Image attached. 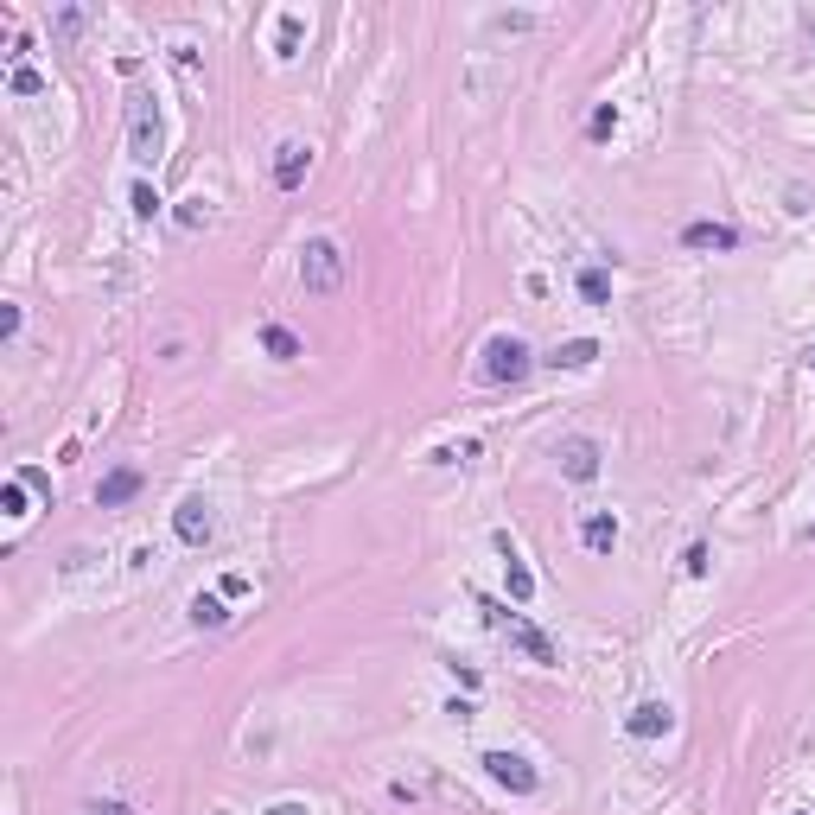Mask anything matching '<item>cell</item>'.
<instances>
[{"mask_svg":"<svg viewBox=\"0 0 815 815\" xmlns=\"http://www.w3.org/2000/svg\"><path fill=\"white\" fill-rule=\"evenodd\" d=\"M471 606H478V612H484V625H490V631H503V637H509V644H516V650H522L529 663H541V669H555V663H561V650H555V637H541V631H535V625H529L522 612H509L503 599H490V593H478Z\"/></svg>","mask_w":815,"mask_h":815,"instance_id":"6da1fadb","label":"cell"},{"mask_svg":"<svg viewBox=\"0 0 815 815\" xmlns=\"http://www.w3.org/2000/svg\"><path fill=\"white\" fill-rule=\"evenodd\" d=\"M300 287H306L313 300L344 294V248H338L332 236H306V242H300Z\"/></svg>","mask_w":815,"mask_h":815,"instance_id":"7a4b0ae2","label":"cell"},{"mask_svg":"<svg viewBox=\"0 0 815 815\" xmlns=\"http://www.w3.org/2000/svg\"><path fill=\"white\" fill-rule=\"evenodd\" d=\"M529 370H535V351H529L516 332H497V338L484 344V364H478L484 383H522Z\"/></svg>","mask_w":815,"mask_h":815,"instance_id":"3957f363","label":"cell"},{"mask_svg":"<svg viewBox=\"0 0 815 815\" xmlns=\"http://www.w3.org/2000/svg\"><path fill=\"white\" fill-rule=\"evenodd\" d=\"M160 102L153 96H134L128 102V160L134 166H160Z\"/></svg>","mask_w":815,"mask_h":815,"instance_id":"277c9868","label":"cell"},{"mask_svg":"<svg viewBox=\"0 0 815 815\" xmlns=\"http://www.w3.org/2000/svg\"><path fill=\"white\" fill-rule=\"evenodd\" d=\"M478 764H484V771H490V783H503L509 796H535V783H541V771H535L522 752H484Z\"/></svg>","mask_w":815,"mask_h":815,"instance_id":"5b68a950","label":"cell"},{"mask_svg":"<svg viewBox=\"0 0 815 815\" xmlns=\"http://www.w3.org/2000/svg\"><path fill=\"white\" fill-rule=\"evenodd\" d=\"M172 535L185 541V548H204V541L217 535V509H210V497H198V490H191V497L172 509Z\"/></svg>","mask_w":815,"mask_h":815,"instance_id":"8992f818","label":"cell"},{"mask_svg":"<svg viewBox=\"0 0 815 815\" xmlns=\"http://www.w3.org/2000/svg\"><path fill=\"white\" fill-rule=\"evenodd\" d=\"M555 459H561V471H568L574 484H593V478H599V440H587V433H568V440L555 446Z\"/></svg>","mask_w":815,"mask_h":815,"instance_id":"52a82bcc","label":"cell"},{"mask_svg":"<svg viewBox=\"0 0 815 815\" xmlns=\"http://www.w3.org/2000/svg\"><path fill=\"white\" fill-rule=\"evenodd\" d=\"M306 172H313V147H306V141H281V147H275V185H281V191H300Z\"/></svg>","mask_w":815,"mask_h":815,"instance_id":"ba28073f","label":"cell"},{"mask_svg":"<svg viewBox=\"0 0 815 815\" xmlns=\"http://www.w3.org/2000/svg\"><path fill=\"white\" fill-rule=\"evenodd\" d=\"M669 726H675V707H669V701H637V707L625 713V733H631V739H663Z\"/></svg>","mask_w":815,"mask_h":815,"instance_id":"9c48e42d","label":"cell"},{"mask_svg":"<svg viewBox=\"0 0 815 815\" xmlns=\"http://www.w3.org/2000/svg\"><path fill=\"white\" fill-rule=\"evenodd\" d=\"M497 555H503V580H509V599H516V606H529V599H535V574L522 568V555H516V541H509V535H497Z\"/></svg>","mask_w":815,"mask_h":815,"instance_id":"30bf717a","label":"cell"},{"mask_svg":"<svg viewBox=\"0 0 815 815\" xmlns=\"http://www.w3.org/2000/svg\"><path fill=\"white\" fill-rule=\"evenodd\" d=\"M580 541H587L593 555H612V548H618V516H612V509H593V516L580 522Z\"/></svg>","mask_w":815,"mask_h":815,"instance_id":"8fae6325","label":"cell"},{"mask_svg":"<svg viewBox=\"0 0 815 815\" xmlns=\"http://www.w3.org/2000/svg\"><path fill=\"white\" fill-rule=\"evenodd\" d=\"M682 248H739V229L733 223H688Z\"/></svg>","mask_w":815,"mask_h":815,"instance_id":"7c38bea8","label":"cell"},{"mask_svg":"<svg viewBox=\"0 0 815 815\" xmlns=\"http://www.w3.org/2000/svg\"><path fill=\"white\" fill-rule=\"evenodd\" d=\"M134 490H141V471H134V465H121V471H109V478L96 484V503H102V509H121Z\"/></svg>","mask_w":815,"mask_h":815,"instance_id":"4fadbf2b","label":"cell"},{"mask_svg":"<svg viewBox=\"0 0 815 815\" xmlns=\"http://www.w3.org/2000/svg\"><path fill=\"white\" fill-rule=\"evenodd\" d=\"M261 351L275 357V364H300V357H306V344H300L287 325H261Z\"/></svg>","mask_w":815,"mask_h":815,"instance_id":"5bb4252c","label":"cell"},{"mask_svg":"<svg viewBox=\"0 0 815 815\" xmlns=\"http://www.w3.org/2000/svg\"><path fill=\"white\" fill-rule=\"evenodd\" d=\"M548 364H555V370H593V364H599V344H593V338H568Z\"/></svg>","mask_w":815,"mask_h":815,"instance_id":"9a60e30c","label":"cell"},{"mask_svg":"<svg viewBox=\"0 0 815 815\" xmlns=\"http://www.w3.org/2000/svg\"><path fill=\"white\" fill-rule=\"evenodd\" d=\"M191 625H198V631H217V625H229V612H223V593H198V599H191Z\"/></svg>","mask_w":815,"mask_h":815,"instance_id":"2e32d148","label":"cell"},{"mask_svg":"<svg viewBox=\"0 0 815 815\" xmlns=\"http://www.w3.org/2000/svg\"><path fill=\"white\" fill-rule=\"evenodd\" d=\"M83 26H90V14H83V7H58V14H52V39H58V45H77V33H83Z\"/></svg>","mask_w":815,"mask_h":815,"instance_id":"e0dca14e","label":"cell"},{"mask_svg":"<svg viewBox=\"0 0 815 815\" xmlns=\"http://www.w3.org/2000/svg\"><path fill=\"white\" fill-rule=\"evenodd\" d=\"M465 459H478V440H446L427 452V465H465Z\"/></svg>","mask_w":815,"mask_h":815,"instance_id":"ac0fdd59","label":"cell"},{"mask_svg":"<svg viewBox=\"0 0 815 815\" xmlns=\"http://www.w3.org/2000/svg\"><path fill=\"white\" fill-rule=\"evenodd\" d=\"M300 52V14H281V26H275V58H294Z\"/></svg>","mask_w":815,"mask_h":815,"instance_id":"d6986e66","label":"cell"},{"mask_svg":"<svg viewBox=\"0 0 815 815\" xmlns=\"http://www.w3.org/2000/svg\"><path fill=\"white\" fill-rule=\"evenodd\" d=\"M7 90H14V96H39V90H45V71H33V64H14V71H7Z\"/></svg>","mask_w":815,"mask_h":815,"instance_id":"ffe728a7","label":"cell"},{"mask_svg":"<svg viewBox=\"0 0 815 815\" xmlns=\"http://www.w3.org/2000/svg\"><path fill=\"white\" fill-rule=\"evenodd\" d=\"M210 217H217L210 198H185V204H179V229H210Z\"/></svg>","mask_w":815,"mask_h":815,"instance_id":"44dd1931","label":"cell"},{"mask_svg":"<svg viewBox=\"0 0 815 815\" xmlns=\"http://www.w3.org/2000/svg\"><path fill=\"white\" fill-rule=\"evenodd\" d=\"M580 294H587V306H606V300H612V281H606V267H587V275H580Z\"/></svg>","mask_w":815,"mask_h":815,"instance_id":"7402d4cb","label":"cell"},{"mask_svg":"<svg viewBox=\"0 0 815 815\" xmlns=\"http://www.w3.org/2000/svg\"><path fill=\"white\" fill-rule=\"evenodd\" d=\"M0 509H7V516H33V509H26V478H7V484H0Z\"/></svg>","mask_w":815,"mask_h":815,"instance_id":"603a6c76","label":"cell"},{"mask_svg":"<svg viewBox=\"0 0 815 815\" xmlns=\"http://www.w3.org/2000/svg\"><path fill=\"white\" fill-rule=\"evenodd\" d=\"M128 204H134V217H160V191H153V185H134Z\"/></svg>","mask_w":815,"mask_h":815,"instance_id":"cb8c5ba5","label":"cell"},{"mask_svg":"<svg viewBox=\"0 0 815 815\" xmlns=\"http://www.w3.org/2000/svg\"><path fill=\"white\" fill-rule=\"evenodd\" d=\"M490 26H497V33H535L541 20H535V14H497Z\"/></svg>","mask_w":815,"mask_h":815,"instance_id":"d4e9b609","label":"cell"},{"mask_svg":"<svg viewBox=\"0 0 815 815\" xmlns=\"http://www.w3.org/2000/svg\"><path fill=\"white\" fill-rule=\"evenodd\" d=\"M587 128H593V141H606V134H612V128H618V109H612V102H599V109H593V121H587Z\"/></svg>","mask_w":815,"mask_h":815,"instance_id":"484cf974","label":"cell"},{"mask_svg":"<svg viewBox=\"0 0 815 815\" xmlns=\"http://www.w3.org/2000/svg\"><path fill=\"white\" fill-rule=\"evenodd\" d=\"M682 568H688V574H694V580H701V574H707V541H694V548H688V555H682Z\"/></svg>","mask_w":815,"mask_h":815,"instance_id":"4316f807","label":"cell"},{"mask_svg":"<svg viewBox=\"0 0 815 815\" xmlns=\"http://www.w3.org/2000/svg\"><path fill=\"white\" fill-rule=\"evenodd\" d=\"M217 593H223V599H242V593H248V580H242V574H223V587H217Z\"/></svg>","mask_w":815,"mask_h":815,"instance_id":"83f0119b","label":"cell"},{"mask_svg":"<svg viewBox=\"0 0 815 815\" xmlns=\"http://www.w3.org/2000/svg\"><path fill=\"white\" fill-rule=\"evenodd\" d=\"M83 815H128V802H90Z\"/></svg>","mask_w":815,"mask_h":815,"instance_id":"f1b7e54d","label":"cell"},{"mask_svg":"<svg viewBox=\"0 0 815 815\" xmlns=\"http://www.w3.org/2000/svg\"><path fill=\"white\" fill-rule=\"evenodd\" d=\"M267 815H306V802H275Z\"/></svg>","mask_w":815,"mask_h":815,"instance_id":"f546056e","label":"cell"},{"mask_svg":"<svg viewBox=\"0 0 815 815\" xmlns=\"http://www.w3.org/2000/svg\"><path fill=\"white\" fill-rule=\"evenodd\" d=\"M809 370H815V351H809Z\"/></svg>","mask_w":815,"mask_h":815,"instance_id":"4dcf8cb0","label":"cell"}]
</instances>
